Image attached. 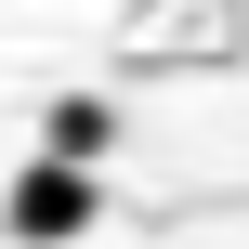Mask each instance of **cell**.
<instances>
[{
    "label": "cell",
    "instance_id": "obj_1",
    "mask_svg": "<svg viewBox=\"0 0 249 249\" xmlns=\"http://www.w3.org/2000/svg\"><path fill=\"white\" fill-rule=\"evenodd\" d=\"M92 210H105L92 197V158H66V144L0 184V236H92Z\"/></svg>",
    "mask_w": 249,
    "mask_h": 249
},
{
    "label": "cell",
    "instance_id": "obj_2",
    "mask_svg": "<svg viewBox=\"0 0 249 249\" xmlns=\"http://www.w3.org/2000/svg\"><path fill=\"white\" fill-rule=\"evenodd\" d=\"M105 131H118V118H105L92 92H66V105H53V144H66V158H105Z\"/></svg>",
    "mask_w": 249,
    "mask_h": 249
}]
</instances>
